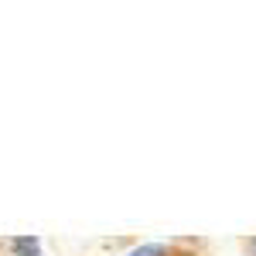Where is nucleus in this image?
I'll use <instances>...</instances> for the list:
<instances>
[{"mask_svg":"<svg viewBox=\"0 0 256 256\" xmlns=\"http://www.w3.org/2000/svg\"><path fill=\"white\" fill-rule=\"evenodd\" d=\"M14 250H18L20 256H41L38 253V239L31 236V239H14Z\"/></svg>","mask_w":256,"mask_h":256,"instance_id":"f257e3e1","label":"nucleus"},{"mask_svg":"<svg viewBox=\"0 0 256 256\" xmlns=\"http://www.w3.org/2000/svg\"><path fill=\"white\" fill-rule=\"evenodd\" d=\"M130 256H164V246H160V242H147V246L134 250Z\"/></svg>","mask_w":256,"mask_h":256,"instance_id":"f03ea898","label":"nucleus"},{"mask_svg":"<svg viewBox=\"0 0 256 256\" xmlns=\"http://www.w3.org/2000/svg\"><path fill=\"white\" fill-rule=\"evenodd\" d=\"M250 250H253V256H256V239H253V242H250Z\"/></svg>","mask_w":256,"mask_h":256,"instance_id":"7ed1b4c3","label":"nucleus"}]
</instances>
